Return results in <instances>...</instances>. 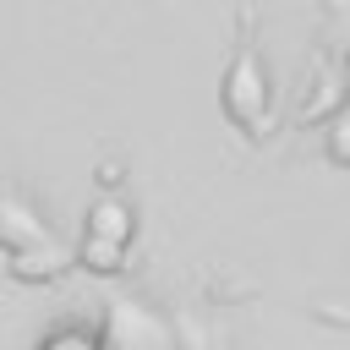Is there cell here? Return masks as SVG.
Wrapping results in <instances>:
<instances>
[{
  "mask_svg": "<svg viewBox=\"0 0 350 350\" xmlns=\"http://www.w3.org/2000/svg\"><path fill=\"white\" fill-rule=\"evenodd\" d=\"M224 115L241 126V131H262L268 115H273V82H268V66L257 49H241L224 71Z\"/></svg>",
  "mask_w": 350,
  "mask_h": 350,
  "instance_id": "obj_1",
  "label": "cell"
},
{
  "mask_svg": "<svg viewBox=\"0 0 350 350\" xmlns=\"http://www.w3.org/2000/svg\"><path fill=\"white\" fill-rule=\"evenodd\" d=\"M104 345L109 350H175V339H170V328L148 312V306H137V301H115L109 306V317H104Z\"/></svg>",
  "mask_w": 350,
  "mask_h": 350,
  "instance_id": "obj_2",
  "label": "cell"
},
{
  "mask_svg": "<svg viewBox=\"0 0 350 350\" xmlns=\"http://www.w3.org/2000/svg\"><path fill=\"white\" fill-rule=\"evenodd\" d=\"M71 262H77V252H66L55 235H38V241H27V246L11 252V273H16V279H55V273H66Z\"/></svg>",
  "mask_w": 350,
  "mask_h": 350,
  "instance_id": "obj_3",
  "label": "cell"
},
{
  "mask_svg": "<svg viewBox=\"0 0 350 350\" xmlns=\"http://www.w3.org/2000/svg\"><path fill=\"white\" fill-rule=\"evenodd\" d=\"M82 230H93V235H115V241H126V246H131V235H137V208H131L126 197L104 191L98 202H88Z\"/></svg>",
  "mask_w": 350,
  "mask_h": 350,
  "instance_id": "obj_4",
  "label": "cell"
},
{
  "mask_svg": "<svg viewBox=\"0 0 350 350\" xmlns=\"http://www.w3.org/2000/svg\"><path fill=\"white\" fill-rule=\"evenodd\" d=\"M77 262L93 268V273H120V262H126V241L82 230V241H77Z\"/></svg>",
  "mask_w": 350,
  "mask_h": 350,
  "instance_id": "obj_5",
  "label": "cell"
},
{
  "mask_svg": "<svg viewBox=\"0 0 350 350\" xmlns=\"http://www.w3.org/2000/svg\"><path fill=\"white\" fill-rule=\"evenodd\" d=\"M38 350H109L104 334H88V328H55L38 339Z\"/></svg>",
  "mask_w": 350,
  "mask_h": 350,
  "instance_id": "obj_6",
  "label": "cell"
},
{
  "mask_svg": "<svg viewBox=\"0 0 350 350\" xmlns=\"http://www.w3.org/2000/svg\"><path fill=\"white\" fill-rule=\"evenodd\" d=\"M323 148H328V159H334V164H350V109H339V115L328 120Z\"/></svg>",
  "mask_w": 350,
  "mask_h": 350,
  "instance_id": "obj_7",
  "label": "cell"
},
{
  "mask_svg": "<svg viewBox=\"0 0 350 350\" xmlns=\"http://www.w3.org/2000/svg\"><path fill=\"white\" fill-rule=\"evenodd\" d=\"M93 180H98V186H104V191H115V186H120V180H126V170H120V164H115V159H104V164H98V175H93Z\"/></svg>",
  "mask_w": 350,
  "mask_h": 350,
  "instance_id": "obj_8",
  "label": "cell"
},
{
  "mask_svg": "<svg viewBox=\"0 0 350 350\" xmlns=\"http://www.w3.org/2000/svg\"><path fill=\"white\" fill-rule=\"evenodd\" d=\"M345 82H350V60H345Z\"/></svg>",
  "mask_w": 350,
  "mask_h": 350,
  "instance_id": "obj_9",
  "label": "cell"
}]
</instances>
